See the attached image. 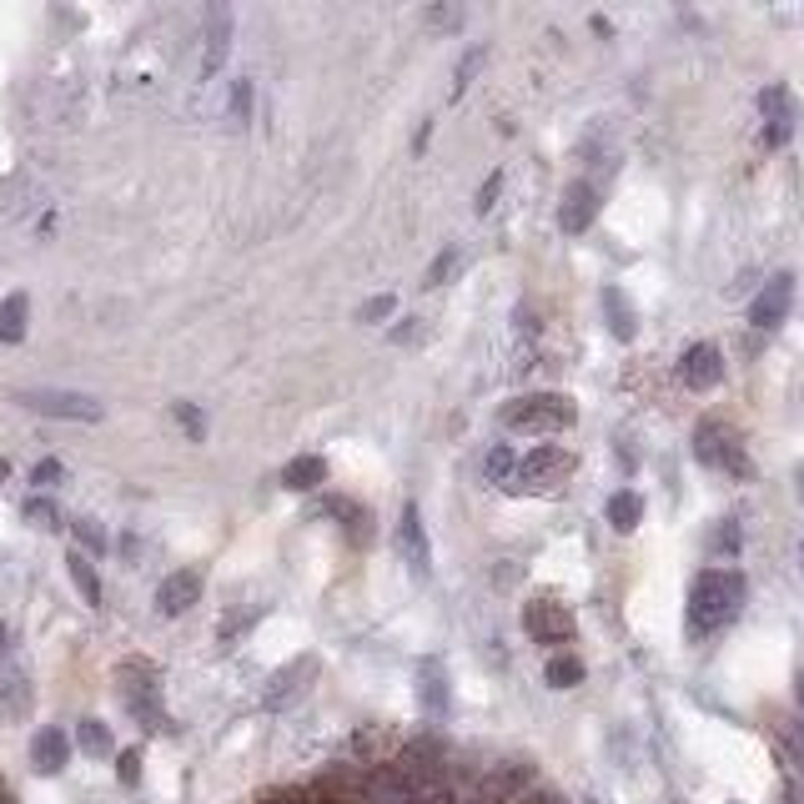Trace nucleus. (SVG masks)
Returning <instances> with one entry per match:
<instances>
[{
    "label": "nucleus",
    "mask_w": 804,
    "mask_h": 804,
    "mask_svg": "<svg viewBox=\"0 0 804 804\" xmlns=\"http://www.w3.org/2000/svg\"><path fill=\"white\" fill-rule=\"evenodd\" d=\"M750 584H744L740 568H699L694 584H689V633L709 639V633L729 629L740 619Z\"/></svg>",
    "instance_id": "f257e3e1"
},
{
    "label": "nucleus",
    "mask_w": 804,
    "mask_h": 804,
    "mask_svg": "<svg viewBox=\"0 0 804 804\" xmlns=\"http://www.w3.org/2000/svg\"><path fill=\"white\" fill-rule=\"evenodd\" d=\"M574 398H564V392H528V398H513L503 402L498 423L508 427V433H564V427H574Z\"/></svg>",
    "instance_id": "f03ea898"
},
{
    "label": "nucleus",
    "mask_w": 804,
    "mask_h": 804,
    "mask_svg": "<svg viewBox=\"0 0 804 804\" xmlns=\"http://www.w3.org/2000/svg\"><path fill=\"white\" fill-rule=\"evenodd\" d=\"M121 704L131 709V719L142 729H166V709H162V684H156V669L142 659L121 663Z\"/></svg>",
    "instance_id": "7ed1b4c3"
},
{
    "label": "nucleus",
    "mask_w": 804,
    "mask_h": 804,
    "mask_svg": "<svg viewBox=\"0 0 804 804\" xmlns=\"http://www.w3.org/2000/svg\"><path fill=\"white\" fill-rule=\"evenodd\" d=\"M568 478H574V453H568V447L544 443V447H533V453L518 463L513 488H523V493H558Z\"/></svg>",
    "instance_id": "20e7f679"
},
{
    "label": "nucleus",
    "mask_w": 804,
    "mask_h": 804,
    "mask_svg": "<svg viewBox=\"0 0 804 804\" xmlns=\"http://www.w3.org/2000/svg\"><path fill=\"white\" fill-rule=\"evenodd\" d=\"M16 402L31 408V413H41V418H65V423H101V418H106V408H101L96 398H86V392H61V388L16 392Z\"/></svg>",
    "instance_id": "39448f33"
},
{
    "label": "nucleus",
    "mask_w": 804,
    "mask_h": 804,
    "mask_svg": "<svg viewBox=\"0 0 804 804\" xmlns=\"http://www.w3.org/2000/svg\"><path fill=\"white\" fill-rule=\"evenodd\" d=\"M694 457L704 467H719L729 478H750V457H744V443L729 433L724 423H699L694 427Z\"/></svg>",
    "instance_id": "423d86ee"
},
{
    "label": "nucleus",
    "mask_w": 804,
    "mask_h": 804,
    "mask_svg": "<svg viewBox=\"0 0 804 804\" xmlns=\"http://www.w3.org/2000/svg\"><path fill=\"white\" fill-rule=\"evenodd\" d=\"M523 629H528L533 643H568L574 639V614L554 598H533L528 609H523Z\"/></svg>",
    "instance_id": "0eeeda50"
},
{
    "label": "nucleus",
    "mask_w": 804,
    "mask_h": 804,
    "mask_svg": "<svg viewBox=\"0 0 804 804\" xmlns=\"http://www.w3.org/2000/svg\"><path fill=\"white\" fill-rule=\"evenodd\" d=\"M398 554H402V564L413 568V578H427V568H433V548H427V533H423V518H418V503H402Z\"/></svg>",
    "instance_id": "6e6552de"
},
{
    "label": "nucleus",
    "mask_w": 804,
    "mask_h": 804,
    "mask_svg": "<svg viewBox=\"0 0 804 804\" xmlns=\"http://www.w3.org/2000/svg\"><path fill=\"white\" fill-rule=\"evenodd\" d=\"M790 302H794V277L790 272L770 277V282H764V292L750 302V322L770 332V327H780L784 317H790Z\"/></svg>",
    "instance_id": "1a4fd4ad"
},
{
    "label": "nucleus",
    "mask_w": 804,
    "mask_h": 804,
    "mask_svg": "<svg viewBox=\"0 0 804 804\" xmlns=\"http://www.w3.org/2000/svg\"><path fill=\"white\" fill-rule=\"evenodd\" d=\"M679 378H684V388H694V392L719 388V382H724V358H719V348L694 342V348L684 352V362H679Z\"/></svg>",
    "instance_id": "9d476101"
},
{
    "label": "nucleus",
    "mask_w": 804,
    "mask_h": 804,
    "mask_svg": "<svg viewBox=\"0 0 804 804\" xmlns=\"http://www.w3.org/2000/svg\"><path fill=\"white\" fill-rule=\"evenodd\" d=\"M202 598V574L196 568H176V574L162 578V588H156V609L166 614V619H176V614H186Z\"/></svg>",
    "instance_id": "9b49d317"
},
{
    "label": "nucleus",
    "mask_w": 804,
    "mask_h": 804,
    "mask_svg": "<svg viewBox=\"0 0 804 804\" xmlns=\"http://www.w3.org/2000/svg\"><path fill=\"white\" fill-rule=\"evenodd\" d=\"M594 217H598V192L588 182H574L564 192V207H558V227L578 237V231L594 227Z\"/></svg>",
    "instance_id": "f8f14e48"
},
{
    "label": "nucleus",
    "mask_w": 804,
    "mask_h": 804,
    "mask_svg": "<svg viewBox=\"0 0 804 804\" xmlns=\"http://www.w3.org/2000/svg\"><path fill=\"white\" fill-rule=\"evenodd\" d=\"M65 764H71V740H65V729H35L31 770L35 774H61Z\"/></svg>",
    "instance_id": "ddd939ff"
},
{
    "label": "nucleus",
    "mask_w": 804,
    "mask_h": 804,
    "mask_svg": "<svg viewBox=\"0 0 804 804\" xmlns=\"http://www.w3.org/2000/svg\"><path fill=\"white\" fill-rule=\"evenodd\" d=\"M231 51V11L227 6H212L207 16V55H202V76H217L221 61Z\"/></svg>",
    "instance_id": "4468645a"
},
{
    "label": "nucleus",
    "mask_w": 804,
    "mask_h": 804,
    "mask_svg": "<svg viewBox=\"0 0 804 804\" xmlns=\"http://www.w3.org/2000/svg\"><path fill=\"white\" fill-rule=\"evenodd\" d=\"M760 111H764V142L770 146H784L790 142V91L784 86H770V91H760Z\"/></svg>",
    "instance_id": "2eb2a0df"
},
{
    "label": "nucleus",
    "mask_w": 804,
    "mask_h": 804,
    "mask_svg": "<svg viewBox=\"0 0 804 804\" xmlns=\"http://www.w3.org/2000/svg\"><path fill=\"white\" fill-rule=\"evenodd\" d=\"M322 483H327V457H317V453H302L282 467V488H292V493H312Z\"/></svg>",
    "instance_id": "dca6fc26"
},
{
    "label": "nucleus",
    "mask_w": 804,
    "mask_h": 804,
    "mask_svg": "<svg viewBox=\"0 0 804 804\" xmlns=\"http://www.w3.org/2000/svg\"><path fill=\"white\" fill-rule=\"evenodd\" d=\"M604 317H609V332L619 342H629L633 332H639V312H633V302L619 292V287H604Z\"/></svg>",
    "instance_id": "f3484780"
},
{
    "label": "nucleus",
    "mask_w": 804,
    "mask_h": 804,
    "mask_svg": "<svg viewBox=\"0 0 804 804\" xmlns=\"http://www.w3.org/2000/svg\"><path fill=\"white\" fill-rule=\"evenodd\" d=\"M418 699H423L427 714H447V679H443V663L427 659L418 669Z\"/></svg>",
    "instance_id": "a211bd4d"
},
{
    "label": "nucleus",
    "mask_w": 804,
    "mask_h": 804,
    "mask_svg": "<svg viewBox=\"0 0 804 804\" xmlns=\"http://www.w3.org/2000/svg\"><path fill=\"white\" fill-rule=\"evenodd\" d=\"M312 669H317L312 659H297V663H287L282 674H272V684H267V709H282L287 699L302 689V679H312Z\"/></svg>",
    "instance_id": "6ab92c4d"
},
{
    "label": "nucleus",
    "mask_w": 804,
    "mask_h": 804,
    "mask_svg": "<svg viewBox=\"0 0 804 804\" xmlns=\"http://www.w3.org/2000/svg\"><path fill=\"white\" fill-rule=\"evenodd\" d=\"M25 317H31V297L11 292L0 302V342H21L25 338Z\"/></svg>",
    "instance_id": "aec40b11"
},
{
    "label": "nucleus",
    "mask_w": 804,
    "mask_h": 804,
    "mask_svg": "<svg viewBox=\"0 0 804 804\" xmlns=\"http://www.w3.org/2000/svg\"><path fill=\"white\" fill-rule=\"evenodd\" d=\"M609 523H614L619 533H633V528H639V523H643V498H639V493H633V488H619V493H614V498H609Z\"/></svg>",
    "instance_id": "412c9836"
},
{
    "label": "nucleus",
    "mask_w": 804,
    "mask_h": 804,
    "mask_svg": "<svg viewBox=\"0 0 804 804\" xmlns=\"http://www.w3.org/2000/svg\"><path fill=\"white\" fill-rule=\"evenodd\" d=\"M65 568H71V584L81 588V598H86L91 609H101V578H96V568H91V558L81 554H65Z\"/></svg>",
    "instance_id": "4be33fe9"
},
{
    "label": "nucleus",
    "mask_w": 804,
    "mask_h": 804,
    "mask_svg": "<svg viewBox=\"0 0 804 804\" xmlns=\"http://www.w3.org/2000/svg\"><path fill=\"white\" fill-rule=\"evenodd\" d=\"M483 473H488L493 488H513V478H518V453L508 443H498L488 453V463H483Z\"/></svg>",
    "instance_id": "5701e85b"
},
{
    "label": "nucleus",
    "mask_w": 804,
    "mask_h": 804,
    "mask_svg": "<svg viewBox=\"0 0 804 804\" xmlns=\"http://www.w3.org/2000/svg\"><path fill=\"white\" fill-rule=\"evenodd\" d=\"M76 744L91 754V760H106V754L116 750V744H111V729L101 724V719H81V724H76Z\"/></svg>",
    "instance_id": "b1692460"
},
{
    "label": "nucleus",
    "mask_w": 804,
    "mask_h": 804,
    "mask_svg": "<svg viewBox=\"0 0 804 804\" xmlns=\"http://www.w3.org/2000/svg\"><path fill=\"white\" fill-rule=\"evenodd\" d=\"M544 679H548V689H574V684H584V663H578L574 653H554Z\"/></svg>",
    "instance_id": "393cba45"
},
{
    "label": "nucleus",
    "mask_w": 804,
    "mask_h": 804,
    "mask_svg": "<svg viewBox=\"0 0 804 804\" xmlns=\"http://www.w3.org/2000/svg\"><path fill=\"white\" fill-rule=\"evenodd\" d=\"M176 423L186 427V437H192V443H202V437H207V418H202V408H196V402H176Z\"/></svg>",
    "instance_id": "a878e982"
},
{
    "label": "nucleus",
    "mask_w": 804,
    "mask_h": 804,
    "mask_svg": "<svg viewBox=\"0 0 804 804\" xmlns=\"http://www.w3.org/2000/svg\"><path fill=\"white\" fill-rule=\"evenodd\" d=\"M392 307H398V297H392V292L368 297V302L358 307V322H382V317H392Z\"/></svg>",
    "instance_id": "bb28decb"
},
{
    "label": "nucleus",
    "mask_w": 804,
    "mask_h": 804,
    "mask_svg": "<svg viewBox=\"0 0 804 804\" xmlns=\"http://www.w3.org/2000/svg\"><path fill=\"white\" fill-rule=\"evenodd\" d=\"M247 116H251V81H237V86H231V121L247 126Z\"/></svg>",
    "instance_id": "cd10ccee"
},
{
    "label": "nucleus",
    "mask_w": 804,
    "mask_h": 804,
    "mask_svg": "<svg viewBox=\"0 0 804 804\" xmlns=\"http://www.w3.org/2000/svg\"><path fill=\"white\" fill-rule=\"evenodd\" d=\"M714 554H740V523L734 518H724V528H719V538H714Z\"/></svg>",
    "instance_id": "c85d7f7f"
},
{
    "label": "nucleus",
    "mask_w": 804,
    "mask_h": 804,
    "mask_svg": "<svg viewBox=\"0 0 804 804\" xmlns=\"http://www.w3.org/2000/svg\"><path fill=\"white\" fill-rule=\"evenodd\" d=\"M453 267H457V247H447L443 257H437L433 267H427V287H443V282H447V272H453Z\"/></svg>",
    "instance_id": "c756f323"
},
{
    "label": "nucleus",
    "mask_w": 804,
    "mask_h": 804,
    "mask_svg": "<svg viewBox=\"0 0 804 804\" xmlns=\"http://www.w3.org/2000/svg\"><path fill=\"white\" fill-rule=\"evenodd\" d=\"M116 774H121V784H142V754L126 750V754L116 760Z\"/></svg>",
    "instance_id": "7c9ffc66"
},
{
    "label": "nucleus",
    "mask_w": 804,
    "mask_h": 804,
    "mask_svg": "<svg viewBox=\"0 0 804 804\" xmlns=\"http://www.w3.org/2000/svg\"><path fill=\"white\" fill-rule=\"evenodd\" d=\"M25 518H31L35 528H55V508H51L45 498H31V503H25Z\"/></svg>",
    "instance_id": "2f4dec72"
},
{
    "label": "nucleus",
    "mask_w": 804,
    "mask_h": 804,
    "mask_svg": "<svg viewBox=\"0 0 804 804\" xmlns=\"http://www.w3.org/2000/svg\"><path fill=\"white\" fill-rule=\"evenodd\" d=\"M31 483H35V488H55V483H61V463H55V457H45V463H35Z\"/></svg>",
    "instance_id": "473e14b6"
},
{
    "label": "nucleus",
    "mask_w": 804,
    "mask_h": 804,
    "mask_svg": "<svg viewBox=\"0 0 804 804\" xmlns=\"http://www.w3.org/2000/svg\"><path fill=\"white\" fill-rule=\"evenodd\" d=\"M76 538H81L86 548H106V533H101L91 518H76Z\"/></svg>",
    "instance_id": "72a5a7b5"
},
{
    "label": "nucleus",
    "mask_w": 804,
    "mask_h": 804,
    "mask_svg": "<svg viewBox=\"0 0 804 804\" xmlns=\"http://www.w3.org/2000/svg\"><path fill=\"white\" fill-rule=\"evenodd\" d=\"M478 61H483V51H467L463 61H457V91H463L467 81H473V71H478Z\"/></svg>",
    "instance_id": "f704fd0d"
},
{
    "label": "nucleus",
    "mask_w": 804,
    "mask_h": 804,
    "mask_svg": "<svg viewBox=\"0 0 804 804\" xmlns=\"http://www.w3.org/2000/svg\"><path fill=\"white\" fill-rule=\"evenodd\" d=\"M418 338H423V322H418V317H408L402 327H392V342H418Z\"/></svg>",
    "instance_id": "c9c22d12"
},
{
    "label": "nucleus",
    "mask_w": 804,
    "mask_h": 804,
    "mask_svg": "<svg viewBox=\"0 0 804 804\" xmlns=\"http://www.w3.org/2000/svg\"><path fill=\"white\" fill-rule=\"evenodd\" d=\"M498 186H503V176H488V182H483V192H478V212H493V202H498Z\"/></svg>",
    "instance_id": "e433bc0d"
},
{
    "label": "nucleus",
    "mask_w": 804,
    "mask_h": 804,
    "mask_svg": "<svg viewBox=\"0 0 804 804\" xmlns=\"http://www.w3.org/2000/svg\"><path fill=\"white\" fill-rule=\"evenodd\" d=\"M0 653H6V629H0Z\"/></svg>",
    "instance_id": "4c0bfd02"
}]
</instances>
